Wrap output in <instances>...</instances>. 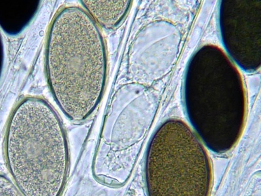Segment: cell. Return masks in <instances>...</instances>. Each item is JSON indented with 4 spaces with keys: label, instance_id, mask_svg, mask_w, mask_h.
<instances>
[{
    "label": "cell",
    "instance_id": "obj_1",
    "mask_svg": "<svg viewBox=\"0 0 261 196\" xmlns=\"http://www.w3.org/2000/svg\"><path fill=\"white\" fill-rule=\"evenodd\" d=\"M49 87L70 120L92 115L106 89L107 57L99 28L85 9H62L53 18L45 51Z\"/></svg>",
    "mask_w": 261,
    "mask_h": 196
},
{
    "label": "cell",
    "instance_id": "obj_2",
    "mask_svg": "<svg viewBox=\"0 0 261 196\" xmlns=\"http://www.w3.org/2000/svg\"><path fill=\"white\" fill-rule=\"evenodd\" d=\"M5 157L24 196H61L68 177L66 134L57 112L41 98H25L9 119Z\"/></svg>",
    "mask_w": 261,
    "mask_h": 196
},
{
    "label": "cell",
    "instance_id": "obj_3",
    "mask_svg": "<svg viewBox=\"0 0 261 196\" xmlns=\"http://www.w3.org/2000/svg\"><path fill=\"white\" fill-rule=\"evenodd\" d=\"M188 117L202 143L217 154L234 148L243 132L246 102L239 70L220 48L202 46L184 82Z\"/></svg>",
    "mask_w": 261,
    "mask_h": 196
},
{
    "label": "cell",
    "instance_id": "obj_4",
    "mask_svg": "<svg viewBox=\"0 0 261 196\" xmlns=\"http://www.w3.org/2000/svg\"><path fill=\"white\" fill-rule=\"evenodd\" d=\"M212 167L199 137L182 120L160 126L146 151L148 196H210Z\"/></svg>",
    "mask_w": 261,
    "mask_h": 196
},
{
    "label": "cell",
    "instance_id": "obj_5",
    "mask_svg": "<svg viewBox=\"0 0 261 196\" xmlns=\"http://www.w3.org/2000/svg\"><path fill=\"white\" fill-rule=\"evenodd\" d=\"M220 27L226 51L244 71L260 67L261 1H222Z\"/></svg>",
    "mask_w": 261,
    "mask_h": 196
},
{
    "label": "cell",
    "instance_id": "obj_6",
    "mask_svg": "<svg viewBox=\"0 0 261 196\" xmlns=\"http://www.w3.org/2000/svg\"><path fill=\"white\" fill-rule=\"evenodd\" d=\"M130 1H82L86 13L97 25L107 30L114 29L122 22L129 12Z\"/></svg>",
    "mask_w": 261,
    "mask_h": 196
},
{
    "label": "cell",
    "instance_id": "obj_7",
    "mask_svg": "<svg viewBox=\"0 0 261 196\" xmlns=\"http://www.w3.org/2000/svg\"><path fill=\"white\" fill-rule=\"evenodd\" d=\"M0 196H24L12 180L0 174Z\"/></svg>",
    "mask_w": 261,
    "mask_h": 196
}]
</instances>
